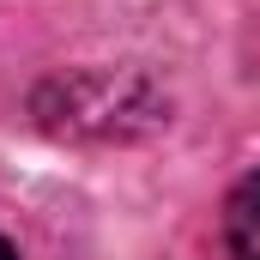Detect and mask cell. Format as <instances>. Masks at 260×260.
Here are the masks:
<instances>
[{
	"label": "cell",
	"mask_w": 260,
	"mask_h": 260,
	"mask_svg": "<svg viewBox=\"0 0 260 260\" xmlns=\"http://www.w3.org/2000/svg\"><path fill=\"white\" fill-rule=\"evenodd\" d=\"M224 242L236 260H260V176L236 182V194L224 200Z\"/></svg>",
	"instance_id": "obj_1"
},
{
	"label": "cell",
	"mask_w": 260,
	"mask_h": 260,
	"mask_svg": "<svg viewBox=\"0 0 260 260\" xmlns=\"http://www.w3.org/2000/svg\"><path fill=\"white\" fill-rule=\"evenodd\" d=\"M0 260H18V254H12V248H6V236H0Z\"/></svg>",
	"instance_id": "obj_2"
}]
</instances>
